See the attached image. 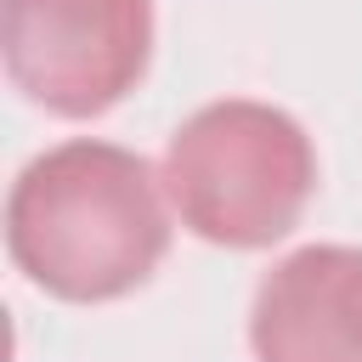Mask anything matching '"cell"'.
I'll return each mask as SVG.
<instances>
[{"instance_id": "1", "label": "cell", "mask_w": 362, "mask_h": 362, "mask_svg": "<svg viewBox=\"0 0 362 362\" xmlns=\"http://www.w3.org/2000/svg\"><path fill=\"white\" fill-rule=\"evenodd\" d=\"M11 260L62 300H113L164 255V209L141 158L68 141L34 158L6 209Z\"/></svg>"}, {"instance_id": "2", "label": "cell", "mask_w": 362, "mask_h": 362, "mask_svg": "<svg viewBox=\"0 0 362 362\" xmlns=\"http://www.w3.org/2000/svg\"><path fill=\"white\" fill-rule=\"evenodd\" d=\"M311 192L305 136L266 107L232 102L198 113L170 141V198L215 243H266L288 232Z\"/></svg>"}, {"instance_id": "3", "label": "cell", "mask_w": 362, "mask_h": 362, "mask_svg": "<svg viewBox=\"0 0 362 362\" xmlns=\"http://www.w3.org/2000/svg\"><path fill=\"white\" fill-rule=\"evenodd\" d=\"M147 0H6V68L62 119L113 107L147 62Z\"/></svg>"}, {"instance_id": "4", "label": "cell", "mask_w": 362, "mask_h": 362, "mask_svg": "<svg viewBox=\"0 0 362 362\" xmlns=\"http://www.w3.org/2000/svg\"><path fill=\"white\" fill-rule=\"evenodd\" d=\"M260 362H362V255L305 249L255 305Z\"/></svg>"}]
</instances>
